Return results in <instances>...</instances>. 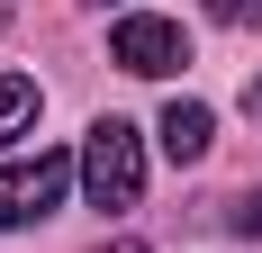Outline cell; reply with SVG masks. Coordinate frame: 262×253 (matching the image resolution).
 <instances>
[{"instance_id": "52a82bcc", "label": "cell", "mask_w": 262, "mask_h": 253, "mask_svg": "<svg viewBox=\"0 0 262 253\" xmlns=\"http://www.w3.org/2000/svg\"><path fill=\"white\" fill-rule=\"evenodd\" d=\"M235 235H262V190H244V199H235Z\"/></svg>"}, {"instance_id": "9c48e42d", "label": "cell", "mask_w": 262, "mask_h": 253, "mask_svg": "<svg viewBox=\"0 0 262 253\" xmlns=\"http://www.w3.org/2000/svg\"><path fill=\"white\" fill-rule=\"evenodd\" d=\"M100 253H145V244H127V235H118V244H100Z\"/></svg>"}, {"instance_id": "30bf717a", "label": "cell", "mask_w": 262, "mask_h": 253, "mask_svg": "<svg viewBox=\"0 0 262 253\" xmlns=\"http://www.w3.org/2000/svg\"><path fill=\"white\" fill-rule=\"evenodd\" d=\"M9 9H18V0H0V27H9Z\"/></svg>"}, {"instance_id": "8992f818", "label": "cell", "mask_w": 262, "mask_h": 253, "mask_svg": "<svg viewBox=\"0 0 262 253\" xmlns=\"http://www.w3.org/2000/svg\"><path fill=\"white\" fill-rule=\"evenodd\" d=\"M217 27H262V0H208Z\"/></svg>"}, {"instance_id": "8fae6325", "label": "cell", "mask_w": 262, "mask_h": 253, "mask_svg": "<svg viewBox=\"0 0 262 253\" xmlns=\"http://www.w3.org/2000/svg\"><path fill=\"white\" fill-rule=\"evenodd\" d=\"M100 9H127V0H100Z\"/></svg>"}, {"instance_id": "ba28073f", "label": "cell", "mask_w": 262, "mask_h": 253, "mask_svg": "<svg viewBox=\"0 0 262 253\" xmlns=\"http://www.w3.org/2000/svg\"><path fill=\"white\" fill-rule=\"evenodd\" d=\"M244 118H253V126H262V81H244Z\"/></svg>"}, {"instance_id": "3957f363", "label": "cell", "mask_w": 262, "mask_h": 253, "mask_svg": "<svg viewBox=\"0 0 262 253\" xmlns=\"http://www.w3.org/2000/svg\"><path fill=\"white\" fill-rule=\"evenodd\" d=\"M108 64H118V73H136V81H163V73H181V64H190V36H181V18L127 9V18L108 27Z\"/></svg>"}, {"instance_id": "6da1fadb", "label": "cell", "mask_w": 262, "mask_h": 253, "mask_svg": "<svg viewBox=\"0 0 262 253\" xmlns=\"http://www.w3.org/2000/svg\"><path fill=\"white\" fill-rule=\"evenodd\" d=\"M81 199L100 217H127L145 199V136L127 118H91V136H81Z\"/></svg>"}, {"instance_id": "5b68a950", "label": "cell", "mask_w": 262, "mask_h": 253, "mask_svg": "<svg viewBox=\"0 0 262 253\" xmlns=\"http://www.w3.org/2000/svg\"><path fill=\"white\" fill-rule=\"evenodd\" d=\"M36 109H46V91L27 73H0V154L18 145V136H36Z\"/></svg>"}, {"instance_id": "7a4b0ae2", "label": "cell", "mask_w": 262, "mask_h": 253, "mask_svg": "<svg viewBox=\"0 0 262 253\" xmlns=\"http://www.w3.org/2000/svg\"><path fill=\"white\" fill-rule=\"evenodd\" d=\"M81 181L73 154H18V163H0V235L18 226H46L54 208H63V190Z\"/></svg>"}, {"instance_id": "277c9868", "label": "cell", "mask_w": 262, "mask_h": 253, "mask_svg": "<svg viewBox=\"0 0 262 253\" xmlns=\"http://www.w3.org/2000/svg\"><path fill=\"white\" fill-rule=\"evenodd\" d=\"M154 136H163V154H172V163H208V145H217V118L199 100H172L154 118Z\"/></svg>"}]
</instances>
